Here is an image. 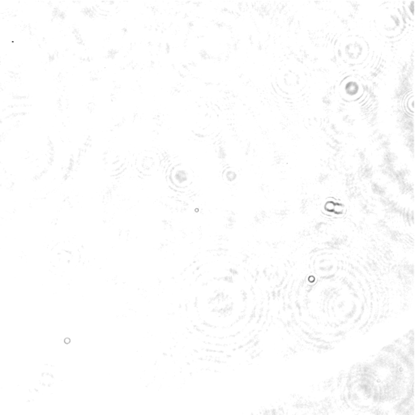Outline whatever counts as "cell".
Returning a JSON list of instances; mask_svg holds the SVG:
<instances>
[{"label":"cell","instance_id":"6da1fadb","mask_svg":"<svg viewBox=\"0 0 415 415\" xmlns=\"http://www.w3.org/2000/svg\"><path fill=\"white\" fill-rule=\"evenodd\" d=\"M174 170L173 176H172V182L176 186L181 188L183 186H188L192 183V175L188 173V169L184 167H178Z\"/></svg>","mask_w":415,"mask_h":415}]
</instances>
